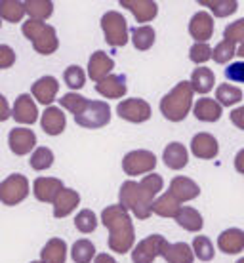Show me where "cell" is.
I'll list each match as a JSON object with an SVG mask.
<instances>
[{
  "label": "cell",
  "instance_id": "37",
  "mask_svg": "<svg viewBox=\"0 0 244 263\" xmlns=\"http://www.w3.org/2000/svg\"><path fill=\"white\" fill-rule=\"evenodd\" d=\"M191 248H193L195 257H198L200 261H212V259H214V254H216L212 240L208 237H204V235H197V237L193 238Z\"/></svg>",
  "mask_w": 244,
  "mask_h": 263
},
{
  "label": "cell",
  "instance_id": "46",
  "mask_svg": "<svg viewBox=\"0 0 244 263\" xmlns=\"http://www.w3.org/2000/svg\"><path fill=\"white\" fill-rule=\"evenodd\" d=\"M15 63V52L8 44H0V69H10Z\"/></svg>",
  "mask_w": 244,
  "mask_h": 263
},
{
  "label": "cell",
  "instance_id": "23",
  "mask_svg": "<svg viewBox=\"0 0 244 263\" xmlns=\"http://www.w3.org/2000/svg\"><path fill=\"white\" fill-rule=\"evenodd\" d=\"M162 160L170 170H183L187 162H189V153L185 149L183 143L179 141H172L164 147L162 153Z\"/></svg>",
  "mask_w": 244,
  "mask_h": 263
},
{
  "label": "cell",
  "instance_id": "14",
  "mask_svg": "<svg viewBox=\"0 0 244 263\" xmlns=\"http://www.w3.org/2000/svg\"><path fill=\"white\" fill-rule=\"evenodd\" d=\"M189 34L197 42L206 44L214 36V17L208 12H197L189 21Z\"/></svg>",
  "mask_w": 244,
  "mask_h": 263
},
{
  "label": "cell",
  "instance_id": "50",
  "mask_svg": "<svg viewBox=\"0 0 244 263\" xmlns=\"http://www.w3.org/2000/svg\"><path fill=\"white\" fill-rule=\"evenodd\" d=\"M93 263H119V261L112 256H109V254H98L96 259H93Z\"/></svg>",
  "mask_w": 244,
  "mask_h": 263
},
{
  "label": "cell",
  "instance_id": "29",
  "mask_svg": "<svg viewBox=\"0 0 244 263\" xmlns=\"http://www.w3.org/2000/svg\"><path fill=\"white\" fill-rule=\"evenodd\" d=\"M176 223L179 227H183L185 231H189V233H198L204 227V219H202L198 210H195L191 206H183L178 216H176Z\"/></svg>",
  "mask_w": 244,
  "mask_h": 263
},
{
  "label": "cell",
  "instance_id": "1",
  "mask_svg": "<svg viewBox=\"0 0 244 263\" xmlns=\"http://www.w3.org/2000/svg\"><path fill=\"white\" fill-rule=\"evenodd\" d=\"M164 179L159 174H147L141 181L128 179L120 185L119 200L124 210L132 212L138 219H147L153 214V202L162 191Z\"/></svg>",
  "mask_w": 244,
  "mask_h": 263
},
{
  "label": "cell",
  "instance_id": "7",
  "mask_svg": "<svg viewBox=\"0 0 244 263\" xmlns=\"http://www.w3.org/2000/svg\"><path fill=\"white\" fill-rule=\"evenodd\" d=\"M29 179L23 174H12L4 181H0V202L6 206L21 204L29 197Z\"/></svg>",
  "mask_w": 244,
  "mask_h": 263
},
{
  "label": "cell",
  "instance_id": "4",
  "mask_svg": "<svg viewBox=\"0 0 244 263\" xmlns=\"http://www.w3.org/2000/svg\"><path fill=\"white\" fill-rule=\"evenodd\" d=\"M21 31L25 34V39L33 42L34 52H39L40 55H52L60 48V39H58L55 29L44 21L29 20L23 23Z\"/></svg>",
  "mask_w": 244,
  "mask_h": 263
},
{
  "label": "cell",
  "instance_id": "16",
  "mask_svg": "<svg viewBox=\"0 0 244 263\" xmlns=\"http://www.w3.org/2000/svg\"><path fill=\"white\" fill-rule=\"evenodd\" d=\"M115 69V61H112L111 55H107L103 50H98V52H93L90 55V60H88V74H90V79L93 82H101V80H105L111 71Z\"/></svg>",
  "mask_w": 244,
  "mask_h": 263
},
{
  "label": "cell",
  "instance_id": "52",
  "mask_svg": "<svg viewBox=\"0 0 244 263\" xmlns=\"http://www.w3.org/2000/svg\"><path fill=\"white\" fill-rule=\"evenodd\" d=\"M237 263H244V257H240V259H238V261Z\"/></svg>",
  "mask_w": 244,
  "mask_h": 263
},
{
  "label": "cell",
  "instance_id": "45",
  "mask_svg": "<svg viewBox=\"0 0 244 263\" xmlns=\"http://www.w3.org/2000/svg\"><path fill=\"white\" fill-rule=\"evenodd\" d=\"M225 79L244 84V61H235L229 63V67H225Z\"/></svg>",
  "mask_w": 244,
  "mask_h": 263
},
{
  "label": "cell",
  "instance_id": "5",
  "mask_svg": "<svg viewBox=\"0 0 244 263\" xmlns=\"http://www.w3.org/2000/svg\"><path fill=\"white\" fill-rule=\"evenodd\" d=\"M101 31H103V36H105V42L112 48H122L126 46L128 42V23H126V17L120 12H111L103 13L101 17Z\"/></svg>",
  "mask_w": 244,
  "mask_h": 263
},
{
  "label": "cell",
  "instance_id": "12",
  "mask_svg": "<svg viewBox=\"0 0 244 263\" xmlns=\"http://www.w3.org/2000/svg\"><path fill=\"white\" fill-rule=\"evenodd\" d=\"M12 119L17 124H34L39 120L36 103H34L29 93H21L20 98L15 99V103L12 107Z\"/></svg>",
  "mask_w": 244,
  "mask_h": 263
},
{
  "label": "cell",
  "instance_id": "33",
  "mask_svg": "<svg viewBox=\"0 0 244 263\" xmlns=\"http://www.w3.org/2000/svg\"><path fill=\"white\" fill-rule=\"evenodd\" d=\"M242 99V90L235 84H219L216 88V101L221 107H233L240 103Z\"/></svg>",
  "mask_w": 244,
  "mask_h": 263
},
{
  "label": "cell",
  "instance_id": "3",
  "mask_svg": "<svg viewBox=\"0 0 244 263\" xmlns=\"http://www.w3.org/2000/svg\"><path fill=\"white\" fill-rule=\"evenodd\" d=\"M193 88L189 80H181L160 99V112L170 122H181L193 109Z\"/></svg>",
  "mask_w": 244,
  "mask_h": 263
},
{
  "label": "cell",
  "instance_id": "38",
  "mask_svg": "<svg viewBox=\"0 0 244 263\" xmlns=\"http://www.w3.org/2000/svg\"><path fill=\"white\" fill-rule=\"evenodd\" d=\"M29 164H31V168H33V170H36V172L48 170V168L53 164L52 149H48V147H36V149L31 153Z\"/></svg>",
  "mask_w": 244,
  "mask_h": 263
},
{
  "label": "cell",
  "instance_id": "18",
  "mask_svg": "<svg viewBox=\"0 0 244 263\" xmlns=\"http://www.w3.org/2000/svg\"><path fill=\"white\" fill-rule=\"evenodd\" d=\"M172 197L176 198L178 202H189L193 198H197L200 195V187L197 181H193L191 178L185 176H176L170 181V191Z\"/></svg>",
  "mask_w": 244,
  "mask_h": 263
},
{
  "label": "cell",
  "instance_id": "31",
  "mask_svg": "<svg viewBox=\"0 0 244 263\" xmlns=\"http://www.w3.org/2000/svg\"><path fill=\"white\" fill-rule=\"evenodd\" d=\"M179 210H181V206H179V202L172 197L170 193L160 195V197L153 202V214H157V216H160V217H174V219H176Z\"/></svg>",
  "mask_w": 244,
  "mask_h": 263
},
{
  "label": "cell",
  "instance_id": "49",
  "mask_svg": "<svg viewBox=\"0 0 244 263\" xmlns=\"http://www.w3.org/2000/svg\"><path fill=\"white\" fill-rule=\"evenodd\" d=\"M235 170L244 176V149H240L237 153V157H235Z\"/></svg>",
  "mask_w": 244,
  "mask_h": 263
},
{
  "label": "cell",
  "instance_id": "21",
  "mask_svg": "<svg viewBox=\"0 0 244 263\" xmlns=\"http://www.w3.org/2000/svg\"><path fill=\"white\" fill-rule=\"evenodd\" d=\"M99 96H103L107 99H119L124 98L128 92V86H126V77L124 74H109L105 80H101L96 84Z\"/></svg>",
  "mask_w": 244,
  "mask_h": 263
},
{
  "label": "cell",
  "instance_id": "17",
  "mask_svg": "<svg viewBox=\"0 0 244 263\" xmlns=\"http://www.w3.org/2000/svg\"><path fill=\"white\" fill-rule=\"evenodd\" d=\"M65 189L63 181L58 178H36L33 183V193L40 202H55V198Z\"/></svg>",
  "mask_w": 244,
  "mask_h": 263
},
{
  "label": "cell",
  "instance_id": "34",
  "mask_svg": "<svg viewBox=\"0 0 244 263\" xmlns=\"http://www.w3.org/2000/svg\"><path fill=\"white\" fill-rule=\"evenodd\" d=\"M25 12L29 13V20L44 21L53 13V2H50V0H27Z\"/></svg>",
  "mask_w": 244,
  "mask_h": 263
},
{
  "label": "cell",
  "instance_id": "42",
  "mask_svg": "<svg viewBox=\"0 0 244 263\" xmlns=\"http://www.w3.org/2000/svg\"><path fill=\"white\" fill-rule=\"evenodd\" d=\"M74 227H77L80 233L88 235V233L96 231V227H98V217H96V214H93L92 210L84 208V210H80L79 214H77V217H74Z\"/></svg>",
  "mask_w": 244,
  "mask_h": 263
},
{
  "label": "cell",
  "instance_id": "24",
  "mask_svg": "<svg viewBox=\"0 0 244 263\" xmlns=\"http://www.w3.org/2000/svg\"><path fill=\"white\" fill-rule=\"evenodd\" d=\"M218 248L223 254H240L244 250V231L238 227L225 229L218 237Z\"/></svg>",
  "mask_w": 244,
  "mask_h": 263
},
{
  "label": "cell",
  "instance_id": "25",
  "mask_svg": "<svg viewBox=\"0 0 244 263\" xmlns=\"http://www.w3.org/2000/svg\"><path fill=\"white\" fill-rule=\"evenodd\" d=\"M80 204V195L74 189H63V191L58 195L55 202H53V216L61 219V217H67L69 214H73L77 210V206Z\"/></svg>",
  "mask_w": 244,
  "mask_h": 263
},
{
  "label": "cell",
  "instance_id": "51",
  "mask_svg": "<svg viewBox=\"0 0 244 263\" xmlns=\"http://www.w3.org/2000/svg\"><path fill=\"white\" fill-rule=\"evenodd\" d=\"M237 53H238V55H240V58H242V60H244V44H240V46L237 48Z\"/></svg>",
  "mask_w": 244,
  "mask_h": 263
},
{
  "label": "cell",
  "instance_id": "44",
  "mask_svg": "<svg viewBox=\"0 0 244 263\" xmlns=\"http://www.w3.org/2000/svg\"><path fill=\"white\" fill-rule=\"evenodd\" d=\"M189 60L197 65H204L206 61L212 60V48L208 44H200V42H195L189 50Z\"/></svg>",
  "mask_w": 244,
  "mask_h": 263
},
{
  "label": "cell",
  "instance_id": "35",
  "mask_svg": "<svg viewBox=\"0 0 244 263\" xmlns=\"http://www.w3.org/2000/svg\"><path fill=\"white\" fill-rule=\"evenodd\" d=\"M96 246H93L88 238H80L73 244L71 248V257L74 263H92V259H96Z\"/></svg>",
  "mask_w": 244,
  "mask_h": 263
},
{
  "label": "cell",
  "instance_id": "26",
  "mask_svg": "<svg viewBox=\"0 0 244 263\" xmlns=\"http://www.w3.org/2000/svg\"><path fill=\"white\" fill-rule=\"evenodd\" d=\"M67 242L63 238H50L40 250V263H65Z\"/></svg>",
  "mask_w": 244,
  "mask_h": 263
},
{
  "label": "cell",
  "instance_id": "27",
  "mask_svg": "<svg viewBox=\"0 0 244 263\" xmlns=\"http://www.w3.org/2000/svg\"><path fill=\"white\" fill-rule=\"evenodd\" d=\"M162 257L168 263H193L195 254L187 242H168L162 250Z\"/></svg>",
  "mask_w": 244,
  "mask_h": 263
},
{
  "label": "cell",
  "instance_id": "47",
  "mask_svg": "<svg viewBox=\"0 0 244 263\" xmlns=\"http://www.w3.org/2000/svg\"><path fill=\"white\" fill-rule=\"evenodd\" d=\"M231 122L237 126L238 130H244V105L233 109L231 111Z\"/></svg>",
  "mask_w": 244,
  "mask_h": 263
},
{
  "label": "cell",
  "instance_id": "40",
  "mask_svg": "<svg viewBox=\"0 0 244 263\" xmlns=\"http://www.w3.org/2000/svg\"><path fill=\"white\" fill-rule=\"evenodd\" d=\"M235 53H237V46L233 44L231 40L223 39L219 44H216L214 50H212V58H214V61L219 63V65H227V63L235 58Z\"/></svg>",
  "mask_w": 244,
  "mask_h": 263
},
{
  "label": "cell",
  "instance_id": "9",
  "mask_svg": "<svg viewBox=\"0 0 244 263\" xmlns=\"http://www.w3.org/2000/svg\"><path fill=\"white\" fill-rule=\"evenodd\" d=\"M168 244L162 235H149L147 238L139 240L132 250V261L134 263H153L157 257L162 256V250Z\"/></svg>",
  "mask_w": 244,
  "mask_h": 263
},
{
  "label": "cell",
  "instance_id": "54",
  "mask_svg": "<svg viewBox=\"0 0 244 263\" xmlns=\"http://www.w3.org/2000/svg\"><path fill=\"white\" fill-rule=\"evenodd\" d=\"M0 27H2V21H0Z\"/></svg>",
  "mask_w": 244,
  "mask_h": 263
},
{
  "label": "cell",
  "instance_id": "8",
  "mask_svg": "<svg viewBox=\"0 0 244 263\" xmlns=\"http://www.w3.org/2000/svg\"><path fill=\"white\" fill-rule=\"evenodd\" d=\"M157 166V157L155 153L147 151V149H136V151L126 153L122 158V170L126 176H141V174H149L155 170Z\"/></svg>",
  "mask_w": 244,
  "mask_h": 263
},
{
  "label": "cell",
  "instance_id": "36",
  "mask_svg": "<svg viewBox=\"0 0 244 263\" xmlns=\"http://www.w3.org/2000/svg\"><path fill=\"white\" fill-rule=\"evenodd\" d=\"M198 4L210 8L216 17H229L238 10V2L235 0H200Z\"/></svg>",
  "mask_w": 244,
  "mask_h": 263
},
{
  "label": "cell",
  "instance_id": "22",
  "mask_svg": "<svg viewBox=\"0 0 244 263\" xmlns=\"http://www.w3.org/2000/svg\"><path fill=\"white\" fill-rule=\"evenodd\" d=\"M193 115L200 122H218L223 115V107L219 105L216 99L212 98H200L193 105Z\"/></svg>",
  "mask_w": 244,
  "mask_h": 263
},
{
  "label": "cell",
  "instance_id": "20",
  "mask_svg": "<svg viewBox=\"0 0 244 263\" xmlns=\"http://www.w3.org/2000/svg\"><path fill=\"white\" fill-rule=\"evenodd\" d=\"M40 126L48 136H60L67 126L65 112L61 111V107H46V111L40 117Z\"/></svg>",
  "mask_w": 244,
  "mask_h": 263
},
{
  "label": "cell",
  "instance_id": "32",
  "mask_svg": "<svg viewBox=\"0 0 244 263\" xmlns=\"http://www.w3.org/2000/svg\"><path fill=\"white\" fill-rule=\"evenodd\" d=\"M25 2L17 0H0V20L20 23L25 17Z\"/></svg>",
  "mask_w": 244,
  "mask_h": 263
},
{
  "label": "cell",
  "instance_id": "10",
  "mask_svg": "<svg viewBox=\"0 0 244 263\" xmlns=\"http://www.w3.org/2000/svg\"><path fill=\"white\" fill-rule=\"evenodd\" d=\"M117 115L122 120L134 122V124H141L151 119V105L147 103L145 99L139 98H130L122 99L119 105H117Z\"/></svg>",
  "mask_w": 244,
  "mask_h": 263
},
{
  "label": "cell",
  "instance_id": "11",
  "mask_svg": "<svg viewBox=\"0 0 244 263\" xmlns=\"http://www.w3.org/2000/svg\"><path fill=\"white\" fill-rule=\"evenodd\" d=\"M8 145L10 151L17 157H25L31 151H34L36 145V134L31 128H13L8 134Z\"/></svg>",
  "mask_w": 244,
  "mask_h": 263
},
{
  "label": "cell",
  "instance_id": "19",
  "mask_svg": "<svg viewBox=\"0 0 244 263\" xmlns=\"http://www.w3.org/2000/svg\"><path fill=\"white\" fill-rule=\"evenodd\" d=\"M120 6L130 10L138 23H147L153 21L159 13V6L153 0H120Z\"/></svg>",
  "mask_w": 244,
  "mask_h": 263
},
{
  "label": "cell",
  "instance_id": "30",
  "mask_svg": "<svg viewBox=\"0 0 244 263\" xmlns=\"http://www.w3.org/2000/svg\"><path fill=\"white\" fill-rule=\"evenodd\" d=\"M130 34H132V44L138 52H147L149 48H153L155 44V29L151 25H139V27H132L130 29Z\"/></svg>",
  "mask_w": 244,
  "mask_h": 263
},
{
  "label": "cell",
  "instance_id": "2",
  "mask_svg": "<svg viewBox=\"0 0 244 263\" xmlns=\"http://www.w3.org/2000/svg\"><path fill=\"white\" fill-rule=\"evenodd\" d=\"M101 223L109 229V250L117 254H126L134 250L136 231L130 212L124 210L120 204H111L101 212Z\"/></svg>",
  "mask_w": 244,
  "mask_h": 263
},
{
  "label": "cell",
  "instance_id": "43",
  "mask_svg": "<svg viewBox=\"0 0 244 263\" xmlns=\"http://www.w3.org/2000/svg\"><path fill=\"white\" fill-rule=\"evenodd\" d=\"M223 39L231 40L237 48L240 46V44H244V17L238 21H233V23H229V25L225 27Z\"/></svg>",
  "mask_w": 244,
  "mask_h": 263
},
{
  "label": "cell",
  "instance_id": "15",
  "mask_svg": "<svg viewBox=\"0 0 244 263\" xmlns=\"http://www.w3.org/2000/svg\"><path fill=\"white\" fill-rule=\"evenodd\" d=\"M31 92H33V98H36L39 103L52 107V103L55 101V96L60 92V82H58L55 77H50V74L40 77L33 84Z\"/></svg>",
  "mask_w": 244,
  "mask_h": 263
},
{
  "label": "cell",
  "instance_id": "48",
  "mask_svg": "<svg viewBox=\"0 0 244 263\" xmlns=\"http://www.w3.org/2000/svg\"><path fill=\"white\" fill-rule=\"evenodd\" d=\"M12 119V109H10V103H8V99L0 93V122H4V120Z\"/></svg>",
  "mask_w": 244,
  "mask_h": 263
},
{
  "label": "cell",
  "instance_id": "39",
  "mask_svg": "<svg viewBox=\"0 0 244 263\" xmlns=\"http://www.w3.org/2000/svg\"><path fill=\"white\" fill-rule=\"evenodd\" d=\"M88 101H90V99H86L84 96H80V93H77V92H67L65 96L60 98L61 109L73 112L74 117L84 111V107L88 105Z\"/></svg>",
  "mask_w": 244,
  "mask_h": 263
},
{
  "label": "cell",
  "instance_id": "13",
  "mask_svg": "<svg viewBox=\"0 0 244 263\" xmlns=\"http://www.w3.org/2000/svg\"><path fill=\"white\" fill-rule=\"evenodd\" d=\"M191 153L200 160H212V158L218 157L219 153L218 139L214 138L212 134H208V132H200L197 136H193Z\"/></svg>",
  "mask_w": 244,
  "mask_h": 263
},
{
  "label": "cell",
  "instance_id": "53",
  "mask_svg": "<svg viewBox=\"0 0 244 263\" xmlns=\"http://www.w3.org/2000/svg\"><path fill=\"white\" fill-rule=\"evenodd\" d=\"M31 263H40V261H31Z\"/></svg>",
  "mask_w": 244,
  "mask_h": 263
},
{
  "label": "cell",
  "instance_id": "41",
  "mask_svg": "<svg viewBox=\"0 0 244 263\" xmlns=\"http://www.w3.org/2000/svg\"><path fill=\"white\" fill-rule=\"evenodd\" d=\"M63 80H65V84L69 86L73 92H77L80 88H84L86 72L82 71L79 65H69L65 69V72H63Z\"/></svg>",
  "mask_w": 244,
  "mask_h": 263
},
{
  "label": "cell",
  "instance_id": "6",
  "mask_svg": "<svg viewBox=\"0 0 244 263\" xmlns=\"http://www.w3.org/2000/svg\"><path fill=\"white\" fill-rule=\"evenodd\" d=\"M74 122L88 130H98L111 122V107L105 101H88L84 111L74 117Z\"/></svg>",
  "mask_w": 244,
  "mask_h": 263
},
{
  "label": "cell",
  "instance_id": "28",
  "mask_svg": "<svg viewBox=\"0 0 244 263\" xmlns=\"http://www.w3.org/2000/svg\"><path fill=\"white\" fill-rule=\"evenodd\" d=\"M214 82H216V74L208 67H197L191 72V80H189L193 92L197 93H208L214 88Z\"/></svg>",
  "mask_w": 244,
  "mask_h": 263
}]
</instances>
